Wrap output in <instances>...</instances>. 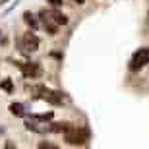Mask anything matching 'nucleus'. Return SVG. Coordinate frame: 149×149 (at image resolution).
Wrapping results in <instances>:
<instances>
[{
	"instance_id": "1",
	"label": "nucleus",
	"mask_w": 149,
	"mask_h": 149,
	"mask_svg": "<svg viewBox=\"0 0 149 149\" xmlns=\"http://www.w3.org/2000/svg\"><path fill=\"white\" fill-rule=\"evenodd\" d=\"M41 17H43L45 27H47V31L50 35H54L56 29L60 27V25H66L68 23V17L64 14H60V12H41Z\"/></svg>"
},
{
	"instance_id": "2",
	"label": "nucleus",
	"mask_w": 149,
	"mask_h": 149,
	"mask_svg": "<svg viewBox=\"0 0 149 149\" xmlns=\"http://www.w3.org/2000/svg\"><path fill=\"white\" fill-rule=\"evenodd\" d=\"M64 139L70 145H85L89 139V132L85 128H77V126H68L64 130Z\"/></svg>"
},
{
	"instance_id": "3",
	"label": "nucleus",
	"mask_w": 149,
	"mask_h": 149,
	"mask_svg": "<svg viewBox=\"0 0 149 149\" xmlns=\"http://www.w3.org/2000/svg\"><path fill=\"white\" fill-rule=\"evenodd\" d=\"M145 64H149V47H143L134 52L132 60H130V70H139Z\"/></svg>"
},
{
	"instance_id": "4",
	"label": "nucleus",
	"mask_w": 149,
	"mask_h": 149,
	"mask_svg": "<svg viewBox=\"0 0 149 149\" xmlns=\"http://www.w3.org/2000/svg\"><path fill=\"white\" fill-rule=\"evenodd\" d=\"M22 49L25 50V52H35V50L39 49V39L37 35L33 33H25L22 37Z\"/></svg>"
},
{
	"instance_id": "5",
	"label": "nucleus",
	"mask_w": 149,
	"mask_h": 149,
	"mask_svg": "<svg viewBox=\"0 0 149 149\" xmlns=\"http://www.w3.org/2000/svg\"><path fill=\"white\" fill-rule=\"evenodd\" d=\"M19 70L25 77H37L41 76V68L35 62H25V64H19Z\"/></svg>"
},
{
	"instance_id": "6",
	"label": "nucleus",
	"mask_w": 149,
	"mask_h": 149,
	"mask_svg": "<svg viewBox=\"0 0 149 149\" xmlns=\"http://www.w3.org/2000/svg\"><path fill=\"white\" fill-rule=\"evenodd\" d=\"M43 99L49 101V103H52V105H60V103H62V95L60 93H54V91H45Z\"/></svg>"
},
{
	"instance_id": "7",
	"label": "nucleus",
	"mask_w": 149,
	"mask_h": 149,
	"mask_svg": "<svg viewBox=\"0 0 149 149\" xmlns=\"http://www.w3.org/2000/svg\"><path fill=\"white\" fill-rule=\"evenodd\" d=\"M10 112L16 116H23V107L19 103H14V105H10Z\"/></svg>"
},
{
	"instance_id": "8",
	"label": "nucleus",
	"mask_w": 149,
	"mask_h": 149,
	"mask_svg": "<svg viewBox=\"0 0 149 149\" xmlns=\"http://www.w3.org/2000/svg\"><path fill=\"white\" fill-rule=\"evenodd\" d=\"M25 23H27V25H31V27H37V19H35V16L33 14H29V12H25Z\"/></svg>"
},
{
	"instance_id": "9",
	"label": "nucleus",
	"mask_w": 149,
	"mask_h": 149,
	"mask_svg": "<svg viewBox=\"0 0 149 149\" xmlns=\"http://www.w3.org/2000/svg\"><path fill=\"white\" fill-rule=\"evenodd\" d=\"M0 87L4 89V91H8V93H10L12 89H14V85H12V81H10V79H4V81L0 83Z\"/></svg>"
},
{
	"instance_id": "10",
	"label": "nucleus",
	"mask_w": 149,
	"mask_h": 149,
	"mask_svg": "<svg viewBox=\"0 0 149 149\" xmlns=\"http://www.w3.org/2000/svg\"><path fill=\"white\" fill-rule=\"evenodd\" d=\"M39 147H41V149H45V147H47V149H56V145H52V143H41Z\"/></svg>"
},
{
	"instance_id": "11",
	"label": "nucleus",
	"mask_w": 149,
	"mask_h": 149,
	"mask_svg": "<svg viewBox=\"0 0 149 149\" xmlns=\"http://www.w3.org/2000/svg\"><path fill=\"white\" fill-rule=\"evenodd\" d=\"M50 6H54V8H58V6H62V0H49Z\"/></svg>"
},
{
	"instance_id": "12",
	"label": "nucleus",
	"mask_w": 149,
	"mask_h": 149,
	"mask_svg": "<svg viewBox=\"0 0 149 149\" xmlns=\"http://www.w3.org/2000/svg\"><path fill=\"white\" fill-rule=\"evenodd\" d=\"M77 2H79V4H81V0H77Z\"/></svg>"
}]
</instances>
